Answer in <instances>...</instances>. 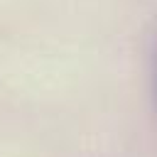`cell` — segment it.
<instances>
[]
</instances>
